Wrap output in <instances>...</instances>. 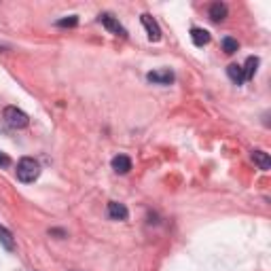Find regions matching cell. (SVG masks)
<instances>
[{
	"label": "cell",
	"mask_w": 271,
	"mask_h": 271,
	"mask_svg": "<svg viewBox=\"0 0 271 271\" xmlns=\"http://www.w3.org/2000/svg\"><path fill=\"white\" fill-rule=\"evenodd\" d=\"M15 174H17V178L22 180V183L30 185V183H34V180L41 176V163H38L36 159H32V157H24V159H19Z\"/></svg>",
	"instance_id": "1"
},
{
	"label": "cell",
	"mask_w": 271,
	"mask_h": 271,
	"mask_svg": "<svg viewBox=\"0 0 271 271\" xmlns=\"http://www.w3.org/2000/svg\"><path fill=\"white\" fill-rule=\"evenodd\" d=\"M3 117H5L7 125L13 127V129H24V127H28V123H30L28 115L24 113V110H19L17 106H7L5 113H3Z\"/></svg>",
	"instance_id": "2"
},
{
	"label": "cell",
	"mask_w": 271,
	"mask_h": 271,
	"mask_svg": "<svg viewBox=\"0 0 271 271\" xmlns=\"http://www.w3.org/2000/svg\"><path fill=\"white\" fill-rule=\"evenodd\" d=\"M100 24H102L106 30H108V32H113V34H117V36H127V30L121 26V24H119V19L117 17H113V15H110V13H102V15H100Z\"/></svg>",
	"instance_id": "3"
},
{
	"label": "cell",
	"mask_w": 271,
	"mask_h": 271,
	"mask_svg": "<svg viewBox=\"0 0 271 271\" xmlns=\"http://www.w3.org/2000/svg\"><path fill=\"white\" fill-rule=\"evenodd\" d=\"M140 22H142V26H144V30H146L148 41H153V43L161 41V28H159V24H157L148 13H144L142 17H140Z\"/></svg>",
	"instance_id": "4"
},
{
	"label": "cell",
	"mask_w": 271,
	"mask_h": 271,
	"mask_svg": "<svg viewBox=\"0 0 271 271\" xmlns=\"http://www.w3.org/2000/svg\"><path fill=\"white\" fill-rule=\"evenodd\" d=\"M146 78L150 83H155V85H172L174 83V72L169 68H161V70H153V72H148Z\"/></svg>",
	"instance_id": "5"
},
{
	"label": "cell",
	"mask_w": 271,
	"mask_h": 271,
	"mask_svg": "<svg viewBox=\"0 0 271 271\" xmlns=\"http://www.w3.org/2000/svg\"><path fill=\"white\" fill-rule=\"evenodd\" d=\"M106 214L110 220H127L129 216V210L125 208V204H119V202H110L106 208Z\"/></svg>",
	"instance_id": "6"
},
{
	"label": "cell",
	"mask_w": 271,
	"mask_h": 271,
	"mask_svg": "<svg viewBox=\"0 0 271 271\" xmlns=\"http://www.w3.org/2000/svg\"><path fill=\"white\" fill-rule=\"evenodd\" d=\"M227 15H229V9H227L225 3H212L210 5V19H212V22H216V24L225 22Z\"/></svg>",
	"instance_id": "7"
},
{
	"label": "cell",
	"mask_w": 271,
	"mask_h": 271,
	"mask_svg": "<svg viewBox=\"0 0 271 271\" xmlns=\"http://www.w3.org/2000/svg\"><path fill=\"white\" fill-rule=\"evenodd\" d=\"M210 38H212V36H210V32H208V30H204V28H193V30H191V41H193L195 47L208 45Z\"/></svg>",
	"instance_id": "8"
},
{
	"label": "cell",
	"mask_w": 271,
	"mask_h": 271,
	"mask_svg": "<svg viewBox=\"0 0 271 271\" xmlns=\"http://www.w3.org/2000/svg\"><path fill=\"white\" fill-rule=\"evenodd\" d=\"M113 169L117 174H127L129 169H132V159H129L127 155H117L113 159Z\"/></svg>",
	"instance_id": "9"
},
{
	"label": "cell",
	"mask_w": 271,
	"mask_h": 271,
	"mask_svg": "<svg viewBox=\"0 0 271 271\" xmlns=\"http://www.w3.org/2000/svg\"><path fill=\"white\" fill-rule=\"evenodd\" d=\"M258 64H260L258 57H248L246 59V64L242 66V70H244V81H252L254 74H256V70H258Z\"/></svg>",
	"instance_id": "10"
},
{
	"label": "cell",
	"mask_w": 271,
	"mask_h": 271,
	"mask_svg": "<svg viewBox=\"0 0 271 271\" xmlns=\"http://www.w3.org/2000/svg\"><path fill=\"white\" fill-rule=\"evenodd\" d=\"M252 161L254 165H258L263 172H267V169L271 167V157L265 153V150H252Z\"/></svg>",
	"instance_id": "11"
},
{
	"label": "cell",
	"mask_w": 271,
	"mask_h": 271,
	"mask_svg": "<svg viewBox=\"0 0 271 271\" xmlns=\"http://www.w3.org/2000/svg\"><path fill=\"white\" fill-rule=\"evenodd\" d=\"M227 74H229V78H231V81H233L235 85H242V83H244V70H242V66L229 64V66H227Z\"/></svg>",
	"instance_id": "12"
},
{
	"label": "cell",
	"mask_w": 271,
	"mask_h": 271,
	"mask_svg": "<svg viewBox=\"0 0 271 271\" xmlns=\"http://www.w3.org/2000/svg\"><path fill=\"white\" fill-rule=\"evenodd\" d=\"M0 244H3L7 250H13V248H15V242H13L11 231L5 229V227H0Z\"/></svg>",
	"instance_id": "13"
},
{
	"label": "cell",
	"mask_w": 271,
	"mask_h": 271,
	"mask_svg": "<svg viewBox=\"0 0 271 271\" xmlns=\"http://www.w3.org/2000/svg\"><path fill=\"white\" fill-rule=\"evenodd\" d=\"M237 49H239V43L235 41V38H231V36H225V38H223V51H225V53L233 55Z\"/></svg>",
	"instance_id": "14"
},
{
	"label": "cell",
	"mask_w": 271,
	"mask_h": 271,
	"mask_svg": "<svg viewBox=\"0 0 271 271\" xmlns=\"http://www.w3.org/2000/svg\"><path fill=\"white\" fill-rule=\"evenodd\" d=\"M78 24V17L76 15H70V17H64V19H57L55 26L57 28H74Z\"/></svg>",
	"instance_id": "15"
},
{
	"label": "cell",
	"mask_w": 271,
	"mask_h": 271,
	"mask_svg": "<svg viewBox=\"0 0 271 271\" xmlns=\"http://www.w3.org/2000/svg\"><path fill=\"white\" fill-rule=\"evenodd\" d=\"M9 165H11V159H9L3 150H0V167H9Z\"/></svg>",
	"instance_id": "16"
},
{
	"label": "cell",
	"mask_w": 271,
	"mask_h": 271,
	"mask_svg": "<svg viewBox=\"0 0 271 271\" xmlns=\"http://www.w3.org/2000/svg\"><path fill=\"white\" fill-rule=\"evenodd\" d=\"M49 233H51V235H57V237H66V231H64V229H51Z\"/></svg>",
	"instance_id": "17"
}]
</instances>
